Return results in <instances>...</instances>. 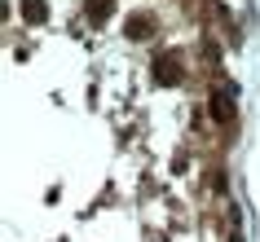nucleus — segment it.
Masks as SVG:
<instances>
[{
	"label": "nucleus",
	"mask_w": 260,
	"mask_h": 242,
	"mask_svg": "<svg viewBox=\"0 0 260 242\" xmlns=\"http://www.w3.org/2000/svg\"><path fill=\"white\" fill-rule=\"evenodd\" d=\"M216 119L220 123L230 119V88H220V93H216Z\"/></svg>",
	"instance_id": "f257e3e1"
},
{
	"label": "nucleus",
	"mask_w": 260,
	"mask_h": 242,
	"mask_svg": "<svg viewBox=\"0 0 260 242\" xmlns=\"http://www.w3.org/2000/svg\"><path fill=\"white\" fill-rule=\"evenodd\" d=\"M106 9H110V0H88V14L93 18H106Z\"/></svg>",
	"instance_id": "f03ea898"
},
{
	"label": "nucleus",
	"mask_w": 260,
	"mask_h": 242,
	"mask_svg": "<svg viewBox=\"0 0 260 242\" xmlns=\"http://www.w3.org/2000/svg\"><path fill=\"white\" fill-rule=\"evenodd\" d=\"M27 18H31V22H40V18H44V9H40V0H27Z\"/></svg>",
	"instance_id": "7ed1b4c3"
}]
</instances>
